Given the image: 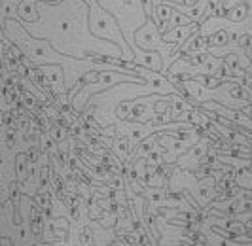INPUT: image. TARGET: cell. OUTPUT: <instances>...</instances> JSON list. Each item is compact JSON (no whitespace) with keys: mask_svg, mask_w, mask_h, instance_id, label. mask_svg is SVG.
<instances>
[{"mask_svg":"<svg viewBox=\"0 0 252 246\" xmlns=\"http://www.w3.org/2000/svg\"><path fill=\"white\" fill-rule=\"evenodd\" d=\"M38 12L40 19L36 23H23V27L34 38L51 42L59 53L74 59H91L95 55L124 59V49L120 46L91 32L86 0H40Z\"/></svg>","mask_w":252,"mask_h":246,"instance_id":"obj_1","label":"cell"},{"mask_svg":"<svg viewBox=\"0 0 252 246\" xmlns=\"http://www.w3.org/2000/svg\"><path fill=\"white\" fill-rule=\"evenodd\" d=\"M133 40H135L137 48L146 49V51H158V53H161V57H163V61H165L163 74L169 72L171 62H175L178 59V53H177L178 46H173V44L165 42L163 32L159 31V27L156 25V21H154L152 17H148L146 23L142 25L139 31L135 32Z\"/></svg>","mask_w":252,"mask_h":246,"instance_id":"obj_2","label":"cell"},{"mask_svg":"<svg viewBox=\"0 0 252 246\" xmlns=\"http://www.w3.org/2000/svg\"><path fill=\"white\" fill-rule=\"evenodd\" d=\"M13 212H15L13 201L2 203V235L12 239V243L15 246H34L36 245V235L32 231L31 223H27V221L15 223Z\"/></svg>","mask_w":252,"mask_h":246,"instance_id":"obj_3","label":"cell"},{"mask_svg":"<svg viewBox=\"0 0 252 246\" xmlns=\"http://www.w3.org/2000/svg\"><path fill=\"white\" fill-rule=\"evenodd\" d=\"M207 154H209V152H207L205 142L199 140L197 144H193V146L189 148L184 155H180L175 165L180 167V169H184V171L195 172L197 169L203 167V161H205V155H207Z\"/></svg>","mask_w":252,"mask_h":246,"instance_id":"obj_4","label":"cell"},{"mask_svg":"<svg viewBox=\"0 0 252 246\" xmlns=\"http://www.w3.org/2000/svg\"><path fill=\"white\" fill-rule=\"evenodd\" d=\"M133 53H135V59H133L135 64H139L142 68H148V70L163 72L165 61L163 57H161V53H158V51H146V49H140V48H133Z\"/></svg>","mask_w":252,"mask_h":246,"instance_id":"obj_5","label":"cell"},{"mask_svg":"<svg viewBox=\"0 0 252 246\" xmlns=\"http://www.w3.org/2000/svg\"><path fill=\"white\" fill-rule=\"evenodd\" d=\"M199 31H201V25L199 23H193V25H189V27H177V29H171V31L163 32V40L169 42V44H173V46H178V48H180V46H184L193 34H197Z\"/></svg>","mask_w":252,"mask_h":246,"instance_id":"obj_6","label":"cell"},{"mask_svg":"<svg viewBox=\"0 0 252 246\" xmlns=\"http://www.w3.org/2000/svg\"><path fill=\"white\" fill-rule=\"evenodd\" d=\"M173 15H175V8H173L171 4H167V2H161V4H156L152 19L156 21V25L159 27V31H161V32H167V31H169V23H171V19H173Z\"/></svg>","mask_w":252,"mask_h":246,"instance_id":"obj_7","label":"cell"},{"mask_svg":"<svg viewBox=\"0 0 252 246\" xmlns=\"http://www.w3.org/2000/svg\"><path fill=\"white\" fill-rule=\"evenodd\" d=\"M252 13V8L247 4V2H235L229 10H227V13L224 15L229 23L233 25H243L249 17H251Z\"/></svg>","mask_w":252,"mask_h":246,"instance_id":"obj_8","label":"cell"},{"mask_svg":"<svg viewBox=\"0 0 252 246\" xmlns=\"http://www.w3.org/2000/svg\"><path fill=\"white\" fill-rule=\"evenodd\" d=\"M38 2L40 0H23L19 6V23H36L40 19L38 12Z\"/></svg>","mask_w":252,"mask_h":246,"instance_id":"obj_9","label":"cell"},{"mask_svg":"<svg viewBox=\"0 0 252 246\" xmlns=\"http://www.w3.org/2000/svg\"><path fill=\"white\" fill-rule=\"evenodd\" d=\"M201 51H209V40L201 36V32L193 34L184 46H180L182 55H193V53H201Z\"/></svg>","mask_w":252,"mask_h":246,"instance_id":"obj_10","label":"cell"},{"mask_svg":"<svg viewBox=\"0 0 252 246\" xmlns=\"http://www.w3.org/2000/svg\"><path fill=\"white\" fill-rule=\"evenodd\" d=\"M112 150L114 154L120 157V161H129L131 159V154H133V146H131V142H129V138L122 135H116L112 140Z\"/></svg>","mask_w":252,"mask_h":246,"instance_id":"obj_11","label":"cell"},{"mask_svg":"<svg viewBox=\"0 0 252 246\" xmlns=\"http://www.w3.org/2000/svg\"><path fill=\"white\" fill-rule=\"evenodd\" d=\"M23 0H2V19H19V6Z\"/></svg>","mask_w":252,"mask_h":246,"instance_id":"obj_12","label":"cell"},{"mask_svg":"<svg viewBox=\"0 0 252 246\" xmlns=\"http://www.w3.org/2000/svg\"><path fill=\"white\" fill-rule=\"evenodd\" d=\"M207 40H209V48H224L231 42V34L227 32L226 29H220V31H216L215 34H211Z\"/></svg>","mask_w":252,"mask_h":246,"instance_id":"obj_13","label":"cell"},{"mask_svg":"<svg viewBox=\"0 0 252 246\" xmlns=\"http://www.w3.org/2000/svg\"><path fill=\"white\" fill-rule=\"evenodd\" d=\"M193 23H195V21H193L191 17H188L186 13L175 10V15H173V19H171V23H169V31H171V29H177V27H189V25H193Z\"/></svg>","mask_w":252,"mask_h":246,"instance_id":"obj_14","label":"cell"},{"mask_svg":"<svg viewBox=\"0 0 252 246\" xmlns=\"http://www.w3.org/2000/svg\"><path fill=\"white\" fill-rule=\"evenodd\" d=\"M51 138H53L55 142H63L64 138H66V131L61 129V127H53V129H51Z\"/></svg>","mask_w":252,"mask_h":246,"instance_id":"obj_15","label":"cell"},{"mask_svg":"<svg viewBox=\"0 0 252 246\" xmlns=\"http://www.w3.org/2000/svg\"><path fill=\"white\" fill-rule=\"evenodd\" d=\"M140 4H142L144 13H146L148 17H152V15H154V8H156V2H154V0H140Z\"/></svg>","mask_w":252,"mask_h":246,"instance_id":"obj_16","label":"cell"},{"mask_svg":"<svg viewBox=\"0 0 252 246\" xmlns=\"http://www.w3.org/2000/svg\"><path fill=\"white\" fill-rule=\"evenodd\" d=\"M154 246H184L180 241H171V239H161L158 243H154Z\"/></svg>","mask_w":252,"mask_h":246,"instance_id":"obj_17","label":"cell"},{"mask_svg":"<svg viewBox=\"0 0 252 246\" xmlns=\"http://www.w3.org/2000/svg\"><path fill=\"white\" fill-rule=\"evenodd\" d=\"M2 246H15V245L12 243V239H8V237L2 235Z\"/></svg>","mask_w":252,"mask_h":246,"instance_id":"obj_18","label":"cell"},{"mask_svg":"<svg viewBox=\"0 0 252 246\" xmlns=\"http://www.w3.org/2000/svg\"><path fill=\"white\" fill-rule=\"evenodd\" d=\"M243 112H245V114H247V116H249V118L252 120V104H249L247 108H243Z\"/></svg>","mask_w":252,"mask_h":246,"instance_id":"obj_19","label":"cell"},{"mask_svg":"<svg viewBox=\"0 0 252 246\" xmlns=\"http://www.w3.org/2000/svg\"><path fill=\"white\" fill-rule=\"evenodd\" d=\"M249 171H251V172H252V161H251V167H249Z\"/></svg>","mask_w":252,"mask_h":246,"instance_id":"obj_20","label":"cell"}]
</instances>
